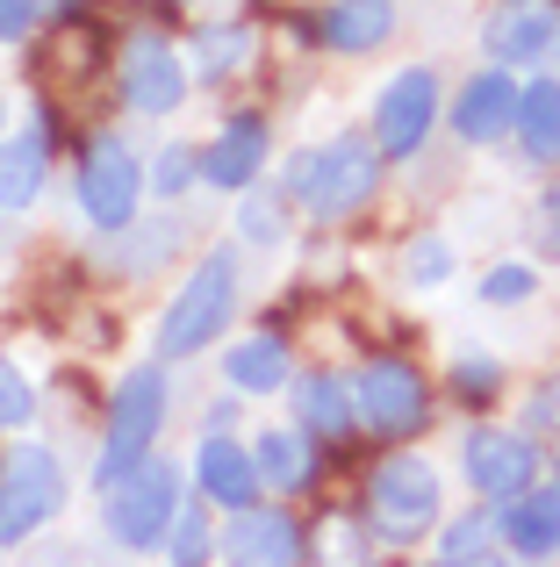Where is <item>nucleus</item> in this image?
<instances>
[{"instance_id":"nucleus-28","label":"nucleus","mask_w":560,"mask_h":567,"mask_svg":"<svg viewBox=\"0 0 560 567\" xmlns=\"http://www.w3.org/2000/svg\"><path fill=\"white\" fill-rule=\"evenodd\" d=\"M238 237H245V245H259V251H280L288 216H280L273 194H252V187H245V202H238Z\"/></svg>"},{"instance_id":"nucleus-29","label":"nucleus","mask_w":560,"mask_h":567,"mask_svg":"<svg viewBox=\"0 0 560 567\" xmlns=\"http://www.w3.org/2000/svg\"><path fill=\"white\" fill-rule=\"evenodd\" d=\"M209 554H216V532H209V517H201V511H180V517H173V532H166V560L195 567V560H209Z\"/></svg>"},{"instance_id":"nucleus-7","label":"nucleus","mask_w":560,"mask_h":567,"mask_svg":"<svg viewBox=\"0 0 560 567\" xmlns=\"http://www.w3.org/2000/svg\"><path fill=\"white\" fill-rule=\"evenodd\" d=\"M144 187H152V181H144L137 152H129L123 137H94V144H86V158H80V173H72L80 216L94 223L101 237H115V230H129V223H137Z\"/></svg>"},{"instance_id":"nucleus-14","label":"nucleus","mask_w":560,"mask_h":567,"mask_svg":"<svg viewBox=\"0 0 560 567\" xmlns=\"http://www.w3.org/2000/svg\"><path fill=\"white\" fill-rule=\"evenodd\" d=\"M224 560H238V567H294V560H309V539H302L294 517L252 511V503H245V511H230Z\"/></svg>"},{"instance_id":"nucleus-9","label":"nucleus","mask_w":560,"mask_h":567,"mask_svg":"<svg viewBox=\"0 0 560 567\" xmlns=\"http://www.w3.org/2000/svg\"><path fill=\"white\" fill-rule=\"evenodd\" d=\"M460 467H467V488H475L481 503H518L525 488H539V439L532 431H496V424H481V431H467V445H460Z\"/></svg>"},{"instance_id":"nucleus-11","label":"nucleus","mask_w":560,"mask_h":567,"mask_svg":"<svg viewBox=\"0 0 560 567\" xmlns=\"http://www.w3.org/2000/svg\"><path fill=\"white\" fill-rule=\"evenodd\" d=\"M115 86H123V109H129V115H173V109L187 101V58L173 51L166 37L137 29V37L123 43Z\"/></svg>"},{"instance_id":"nucleus-22","label":"nucleus","mask_w":560,"mask_h":567,"mask_svg":"<svg viewBox=\"0 0 560 567\" xmlns=\"http://www.w3.org/2000/svg\"><path fill=\"white\" fill-rule=\"evenodd\" d=\"M252 460H259V482H267V488H280V496H294V488H309V474H317V445H309V431H302V424L259 431Z\"/></svg>"},{"instance_id":"nucleus-16","label":"nucleus","mask_w":560,"mask_h":567,"mask_svg":"<svg viewBox=\"0 0 560 567\" xmlns=\"http://www.w3.org/2000/svg\"><path fill=\"white\" fill-rule=\"evenodd\" d=\"M309 37L338 58H366L395 37V0H331V8H317Z\"/></svg>"},{"instance_id":"nucleus-37","label":"nucleus","mask_w":560,"mask_h":567,"mask_svg":"<svg viewBox=\"0 0 560 567\" xmlns=\"http://www.w3.org/2000/svg\"><path fill=\"white\" fill-rule=\"evenodd\" d=\"M547 488H553V496H560V467H553V482H547Z\"/></svg>"},{"instance_id":"nucleus-8","label":"nucleus","mask_w":560,"mask_h":567,"mask_svg":"<svg viewBox=\"0 0 560 567\" xmlns=\"http://www.w3.org/2000/svg\"><path fill=\"white\" fill-rule=\"evenodd\" d=\"M65 511V467H58L51 445H14L0 460V546L43 532Z\"/></svg>"},{"instance_id":"nucleus-2","label":"nucleus","mask_w":560,"mask_h":567,"mask_svg":"<svg viewBox=\"0 0 560 567\" xmlns=\"http://www.w3.org/2000/svg\"><path fill=\"white\" fill-rule=\"evenodd\" d=\"M230 317H238V251L216 245L201 251V266L180 280V295L158 317V338H152L158 360H195L201 346H216L230 331Z\"/></svg>"},{"instance_id":"nucleus-34","label":"nucleus","mask_w":560,"mask_h":567,"mask_svg":"<svg viewBox=\"0 0 560 567\" xmlns=\"http://www.w3.org/2000/svg\"><path fill=\"white\" fill-rule=\"evenodd\" d=\"M43 0H0V43H22L29 29H37Z\"/></svg>"},{"instance_id":"nucleus-30","label":"nucleus","mask_w":560,"mask_h":567,"mask_svg":"<svg viewBox=\"0 0 560 567\" xmlns=\"http://www.w3.org/2000/svg\"><path fill=\"white\" fill-rule=\"evenodd\" d=\"M29 416H37V381L14 360H0V431H22Z\"/></svg>"},{"instance_id":"nucleus-6","label":"nucleus","mask_w":560,"mask_h":567,"mask_svg":"<svg viewBox=\"0 0 560 567\" xmlns=\"http://www.w3.org/2000/svg\"><path fill=\"white\" fill-rule=\"evenodd\" d=\"M352 402H360V431H374V439L403 445L424 431V416H432V388L409 360H395V352H381V360H366L360 374H352Z\"/></svg>"},{"instance_id":"nucleus-3","label":"nucleus","mask_w":560,"mask_h":567,"mask_svg":"<svg viewBox=\"0 0 560 567\" xmlns=\"http://www.w3.org/2000/svg\"><path fill=\"white\" fill-rule=\"evenodd\" d=\"M166 360H144L129 367L123 381H115L108 395V439H101V460H94V488L108 496L123 474H137L144 460H152L158 431H166Z\"/></svg>"},{"instance_id":"nucleus-4","label":"nucleus","mask_w":560,"mask_h":567,"mask_svg":"<svg viewBox=\"0 0 560 567\" xmlns=\"http://www.w3.org/2000/svg\"><path fill=\"white\" fill-rule=\"evenodd\" d=\"M180 511H187V474L152 453L137 474H123V482L108 488L101 525H108V539L123 546V554H166V532H173Z\"/></svg>"},{"instance_id":"nucleus-32","label":"nucleus","mask_w":560,"mask_h":567,"mask_svg":"<svg viewBox=\"0 0 560 567\" xmlns=\"http://www.w3.org/2000/svg\"><path fill=\"white\" fill-rule=\"evenodd\" d=\"M532 266H489V280H481V302L489 309H518V302H532Z\"/></svg>"},{"instance_id":"nucleus-25","label":"nucleus","mask_w":560,"mask_h":567,"mask_svg":"<svg viewBox=\"0 0 560 567\" xmlns=\"http://www.w3.org/2000/svg\"><path fill=\"white\" fill-rule=\"evenodd\" d=\"M496 546H504V511H496V503H481V511L453 517V525L438 532L432 554L446 560V567H481V560H496Z\"/></svg>"},{"instance_id":"nucleus-35","label":"nucleus","mask_w":560,"mask_h":567,"mask_svg":"<svg viewBox=\"0 0 560 567\" xmlns=\"http://www.w3.org/2000/svg\"><path fill=\"white\" fill-rule=\"evenodd\" d=\"M539 251L560 266V216H539Z\"/></svg>"},{"instance_id":"nucleus-5","label":"nucleus","mask_w":560,"mask_h":567,"mask_svg":"<svg viewBox=\"0 0 560 567\" xmlns=\"http://www.w3.org/2000/svg\"><path fill=\"white\" fill-rule=\"evenodd\" d=\"M438 511H446V482H438V467L417 460V453H388L374 467V482H366V525L395 546L424 539V532L438 525Z\"/></svg>"},{"instance_id":"nucleus-1","label":"nucleus","mask_w":560,"mask_h":567,"mask_svg":"<svg viewBox=\"0 0 560 567\" xmlns=\"http://www.w3.org/2000/svg\"><path fill=\"white\" fill-rule=\"evenodd\" d=\"M381 166H388V152H381L374 137H331V144H309V152L288 158L280 194H288L309 223H345L381 194Z\"/></svg>"},{"instance_id":"nucleus-15","label":"nucleus","mask_w":560,"mask_h":567,"mask_svg":"<svg viewBox=\"0 0 560 567\" xmlns=\"http://www.w3.org/2000/svg\"><path fill=\"white\" fill-rule=\"evenodd\" d=\"M195 488H201V503H216V511H245L267 482H259L252 445H238L230 431H209V439L195 445Z\"/></svg>"},{"instance_id":"nucleus-21","label":"nucleus","mask_w":560,"mask_h":567,"mask_svg":"<svg viewBox=\"0 0 560 567\" xmlns=\"http://www.w3.org/2000/svg\"><path fill=\"white\" fill-rule=\"evenodd\" d=\"M224 381L238 388V395H280V388L294 381V367H288V346H280L273 331H259V338H238V346L224 352Z\"/></svg>"},{"instance_id":"nucleus-12","label":"nucleus","mask_w":560,"mask_h":567,"mask_svg":"<svg viewBox=\"0 0 560 567\" xmlns=\"http://www.w3.org/2000/svg\"><path fill=\"white\" fill-rule=\"evenodd\" d=\"M560 51V0H496L481 22V58L489 65H547Z\"/></svg>"},{"instance_id":"nucleus-27","label":"nucleus","mask_w":560,"mask_h":567,"mask_svg":"<svg viewBox=\"0 0 560 567\" xmlns=\"http://www.w3.org/2000/svg\"><path fill=\"white\" fill-rule=\"evenodd\" d=\"M195 181H201V144H166V152L152 158V194L158 202H180Z\"/></svg>"},{"instance_id":"nucleus-17","label":"nucleus","mask_w":560,"mask_h":567,"mask_svg":"<svg viewBox=\"0 0 560 567\" xmlns=\"http://www.w3.org/2000/svg\"><path fill=\"white\" fill-rule=\"evenodd\" d=\"M267 123L259 115H238V123H224V137L201 144V187L216 194H245L259 181V166H267Z\"/></svg>"},{"instance_id":"nucleus-36","label":"nucleus","mask_w":560,"mask_h":567,"mask_svg":"<svg viewBox=\"0 0 560 567\" xmlns=\"http://www.w3.org/2000/svg\"><path fill=\"white\" fill-rule=\"evenodd\" d=\"M539 216H560V181H547V194H539Z\"/></svg>"},{"instance_id":"nucleus-20","label":"nucleus","mask_w":560,"mask_h":567,"mask_svg":"<svg viewBox=\"0 0 560 567\" xmlns=\"http://www.w3.org/2000/svg\"><path fill=\"white\" fill-rule=\"evenodd\" d=\"M504 546L518 560H553L560 554V496L553 488H525L518 503H504Z\"/></svg>"},{"instance_id":"nucleus-24","label":"nucleus","mask_w":560,"mask_h":567,"mask_svg":"<svg viewBox=\"0 0 560 567\" xmlns=\"http://www.w3.org/2000/svg\"><path fill=\"white\" fill-rule=\"evenodd\" d=\"M180 245H187V223H180V216H152L144 230H137V223H129V230H115L108 259H115V274L144 280V274H158V266H166Z\"/></svg>"},{"instance_id":"nucleus-31","label":"nucleus","mask_w":560,"mask_h":567,"mask_svg":"<svg viewBox=\"0 0 560 567\" xmlns=\"http://www.w3.org/2000/svg\"><path fill=\"white\" fill-rule=\"evenodd\" d=\"M403 274H409V288H446V280H453V245H446V237H417Z\"/></svg>"},{"instance_id":"nucleus-23","label":"nucleus","mask_w":560,"mask_h":567,"mask_svg":"<svg viewBox=\"0 0 560 567\" xmlns=\"http://www.w3.org/2000/svg\"><path fill=\"white\" fill-rule=\"evenodd\" d=\"M518 152L532 166H560V80H532L518 94Z\"/></svg>"},{"instance_id":"nucleus-26","label":"nucleus","mask_w":560,"mask_h":567,"mask_svg":"<svg viewBox=\"0 0 560 567\" xmlns=\"http://www.w3.org/2000/svg\"><path fill=\"white\" fill-rule=\"evenodd\" d=\"M245 58H252V29H245V22H209V29H195L187 65L201 72V86H209V80H224V72H238Z\"/></svg>"},{"instance_id":"nucleus-13","label":"nucleus","mask_w":560,"mask_h":567,"mask_svg":"<svg viewBox=\"0 0 560 567\" xmlns=\"http://www.w3.org/2000/svg\"><path fill=\"white\" fill-rule=\"evenodd\" d=\"M518 94L525 86L510 80V65H481L460 86V101H453V137L460 144H504L518 130Z\"/></svg>"},{"instance_id":"nucleus-19","label":"nucleus","mask_w":560,"mask_h":567,"mask_svg":"<svg viewBox=\"0 0 560 567\" xmlns=\"http://www.w3.org/2000/svg\"><path fill=\"white\" fill-rule=\"evenodd\" d=\"M288 395H294V416H302V431H317V439L345 445L352 431H360L352 381H338V374H302V381H288Z\"/></svg>"},{"instance_id":"nucleus-18","label":"nucleus","mask_w":560,"mask_h":567,"mask_svg":"<svg viewBox=\"0 0 560 567\" xmlns=\"http://www.w3.org/2000/svg\"><path fill=\"white\" fill-rule=\"evenodd\" d=\"M43 181H51V123L37 115L22 137L0 144V208H8V216H22V208L43 194Z\"/></svg>"},{"instance_id":"nucleus-10","label":"nucleus","mask_w":560,"mask_h":567,"mask_svg":"<svg viewBox=\"0 0 560 567\" xmlns=\"http://www.w3.org/2000/svg\"><path fill=\"white\" fill-rule=\"evenodd\" d=\"M432 123H438V72L432 65H403L374 94V144L388 158H417L424 144H432Z\"/></svg>"},{"instance_id":"nucleus-33","label":"nucleus","mask_w":560,"mask_h":567,"mask_svg":"<svg viewBox=\"0 0 560 567\" xmlns=\"http://www.w3.org/2000/svg\"><path fill=\"white\" fill-rule=\"evenodd\" d=\"M453 388H460L467 402H496V388H504V360H453Z\"/></svg>"}]
</instances>
